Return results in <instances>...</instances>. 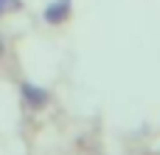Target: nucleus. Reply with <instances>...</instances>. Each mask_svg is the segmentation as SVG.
I'll use <instances>...</instances> for the list:
<instances>
[{
  "label": "nucleus",
  "instance_id": "obj_1",
  "mask_svg": "<svg viewBox=\"0 0 160 155\" xmlns=\"http://www.w3.org/2000/svg\"><path fill=\"white\" fill-rule=\"evenodd\" d=\"M20 93H22V99L28 102V107H45V104H48V90H42V88H37V85H31V82H22Z\"/></svg>",
  "mask_w": 160,
  "mask_h": 155
},
{
  "label": "nucleus",
  "instance_id": "obj_2",
  "mask_svg": "<svg viewBox=\"0 0 160 155\" xmlns=\"http://www.w3.org/2000/svg\"><path fill=\"white\" fill-rule=\"evenodd\" d=\"M70 14V0H53L45 8V23H65Z\"/></svg>",
  "mask_w": 160,
  "mask_h": 155
},
{
  "label": "nucleus",
  "instance_id": "obj_3",
  "mask_svg": "<svg viewBox=\"0 0 160 155\" xmlns=\"http://www.w3.org/2000/svg\"><path fill=\"white\" fill-rule=\"evenodd\" d=\"M6 8H20V0H0V14Z\"/></svg>",
  "mask_w": 160,
  "mask_h": 155
},
{
  "label": "nucleus",
  "instance_id": "obj_4",
  "mask_svg": "<svg viewBox=\"0 0 160 155\" xmlns=\"http://www.w3.org/2000/svg\"><path fill=\"white\" fill-rule=\"evenodd\" d=\"M3 54H6V40H3V34H0V59H3Z\"/></svg>",
  "mask_w": 160,
  "mask_h": 155
}]
</instances>
